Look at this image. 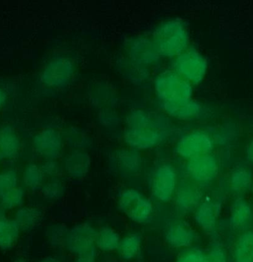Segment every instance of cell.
Returning a JSON list of instances; mask_svg holds the SVG:
<instances>
[{
    "label": "cell",
    "mask_w": 253,
    "mask_h": 262,
    "mask_svg": "<svg viewBox=\"0 0 253 262\" xmlns=\"http://www.w3.org/2000/svg\"><path fill=\"white\" fill-rule=\"evenodd\" d=\"M153 42L160 56L176 58L188 48L189 35L182 21L171 19L156 29Z\"/></svg>",
    "instance_id": "cell-1"
},
{
    "label": "cell",
    "mask_w": 253,
    "mask_h": 262,
    "mask_svg": "<svg viewBox=\"0 0 253 262\" xmlns=\"http://www.w3.org/2000/svg\"><path fill=\"white\" fill-rule=\"evenodd\" d=\"M117 206L120 212L137 225H148L153 221L155 213L153 202L137 188L122 189L118 195Z\"/></svg>",
    "instance_id": "cell-2"
},
{
    "label": "cell",
    "mask_w": 253,
    "mask_h": 262,
    "mask_svg": "<svg viewBox=\"0 0 253 262\" xmlns=\"http://www.w3.org/2000/svg\"><path fill=\"white\" fill-rule=\"evenodd\" d=\"M155 90L160 102H172L192 99V84L171 70L159 73L154 81Z\"/></svg>",
    "instance_id": "cell-3"
},
{
    "label": "cell",
    "mask_w": 253,
    "mask_h": 262,
    "mask_svg": "<svg viewBox=\"0 0 253 262\" xmlns=\"http://www.w3.org/2000/svg\"><path fill=\"white\" fill-rule=\"evenodd\" d=\"M206 59L202 53L194 48H188L174 58L173 71L191 84L202 82L206 74Z\"/></svg>",
    "instance_id": "cell-4"
},
{
    "label": "cell",
    "mask_w": 253,
    "mask_h": 262,
    "mask_svg": "<svg viewBox=\"0 0 253 262\" xmlns=\"http://www.w3.org/2000/svg\"><path fill=\"white\" fill-rule=\"evenodd\" d=\"M178 184L177 171L175 167L170 163H162L152 173L150 190L158 202L168 203L174 197Z\"/></svg>",
    "instance_id": "cell-5"
},
{
    "label": "cell",
    "mask_w": 253,
    "mask_h": 262,
    "mask_svg": "<svg viewBox=\"0 0 253 262\" xmlns=\"http://www.w3.org/2000/svg\"><path fill=\"white\" fill-rule=\"evenodd\" d=\"M74 73L73 61L65 56H57L44 66L40 73V81L47 88L60 90L69 85Z\"/></svg>",
    "instance_id": "cell-6"
},
{
    "label": "cell",
    "mask_w": 253,
    "mask_h": 262,
    "mask_svg": "<svg viewBox=\"0 0 253 262\" xmlns=\"http://www.w3.org/2000/svg\"><path fill=\"white\" fill-rule=\"evenodd\" d=\"M214 147L213 138L208 133L196 130L182 136L175 145L174 151L182 159L189 160L211 154Z\"/></svg>",
    "instance_id": "cell-7"
},
{
    "label": "cell",
    "mask_w": 253,
    "mask_h": 262,
    "mask_svg": "<svg viewBox=\"0 0 253 262\" xmlns=\"http://www.w3.org/2000/svg\"><path fill=\"white\" fill-rule=\"evenodd\" d=\"M96 228L89 222H79L67 230L64 248L75 257L96 247Z\"/></svg>",
    "instance_id": "cell-8"
},
{
    "label": "cell",
    "mask_w": 253,
    "mask_h": 262,
    "mask_svg": "<svg viewBox=\"0 0 253 262\" xmlns=\"http://www.w3.org/2000/svg\"><path fill=\"white\" fill-rule=\"evenodd\" d=\"M185 171L192 182L200 187L206 186L217 179L219 162L213 155H205L187 161Z\"/></svg>",
    "instance_id": "cell-9"
},
{
    "label": "cell",
    "mask_w": 253,
    "mask_h": 262,
    "mask_svg": "<svg viewBox=\"0 0 253 262\" xmlns=\"http://www.w3.org/2000/svg\"><path fill=\"white\" fill-rule=\"evenodd\" d=\"M125 50L127 59L145 69L157 64L161 57L153 40L142 36H133L127 39Z\"/></svg>",
    "instance_id": "cell-10"
},
{
    "label": "cell",
    "mask_w": 253,
    "mask_h": 262,
    "mask_svg": "<svg viewBox=\"0 0 253 262\" xmlns=\"http://www.w3.org/2000/svg\"><path fill=\"white\" fill-rule=\"evenodd\" d=\"M165 243L174 249H186L194 246L198 239L196 230L182 219L170 221L163 231Z\"/></svg>",
    "instance_id": "cell-11"
},
{
    "label": "cell",
    "mask_w": 253,
    "mask_h": 262,
    "mask_svg": "<svg viewBox=\"0 0 253 262\" xmlns=\"http://www.w3.org/2000/svg\"><path fill=\"white\" fill-rule=\"evenodd\" d=\"M202 187L190 181H182L178 184L173 197L175 208L178 213L187 214L194 212L199 204L203 201Z\"/></svg>",
    "instance_id": "cell-12"
},
{
    "label": "cell",
    "mask_w": 253,
    "mask_h": 262,
    "mask_svg": "<svg viewBox=\"0 0 253 262\" xmlns=\"http://www.w3.org/2000/svg\"><path fill=\"white\" fill-rule=\"evenodd\" d=\"M170 133L150 128H127L124 132L123 139L132 149L136 151L149 150L166 140Z\"/></svg>",
    "instance_id": "cell-13"
},
{
    "label": "cell",
    "mask_w": 253,
    "mask_h": 262,
    "mask_svg": "<svg viewBox=\"0 0 253 262\" xmlns=\"http://www.w3.org/2000/svg\"><path fill=\"white\" fill-rule=\"evenodd\" d=\"M222 208L219 201L213 199H203L195 210L194 220L196 225L212 238L217 235L218 219Z\"/></svg>",
    "instance_id": "cell-14"
},
{
    "label": "cell",
    "mask_w": 253,
    "mask_h": 262,
    "mask_svg": "<svg viewBox=\"0 0 253 262\" xmlns=\"http://www.w3.org/2000/svg\"><path fill=\"white\" fill-rule=\"evenodd\" d=\"M127 128H150L170 133L171 121L162 113H149L141 110H134L126 116Z\"/></svg>",
    "instance_id": "cell-15"
},
{
    "label": "cell",
    "mask_w": 253,
    "mask_h": 262,
    "mask_svg": "<svg viewBox=\"0 0 253 262\" xmlns=\"http://www.w3.org/2000/svg\"><path fill=\"white\" fill-rule=\"evenodd\" d=\"M33 145L47 160H56L62 152V136L54 128H45L35 136Z\"/></svg>",
    "instance_id": "cell-16"
},
{
    "label": "cell",
    "mask_w": 253,
    "mask_h": 262,
    "mask_svg": "<svg viewBox=\"0 0 253 262\" xmlns=\"http://www.w3.org/2000/svg\"><path fill=\"white\" fill-rule=\"evenodd\" d=\"M228 225L236 231H246L253 221V209L242 196H237L230 206Z\"/></svg>",
    "instance_id": "cell-17"
},
{
    "label": "cell",
    "mask_w": 253,
    "mask_h": 262,
    "mask_svg": "<svg viewBox=\"0 0 253 262\" xmlns=\"http://www.w3.org/2000/svg\"><path fill=\"white\" fill-rule=\"evenodd\" d=\"M91 158L87 151L73 150L64 160L62 168L67 176L74 180H82L88 174Z\"/></svg>",
    "instance_id": "cell-18"
},
{
    "label": "cell",
    "mask_w": 253,
    "mask_h": 262,
    "mask_svg": "<svg viewBox=\"0 0 253 262\" xmlns=\"http://www.w3.org/2000/svg\"><path fill=\"white\" fill-rule=\"evenodd\" d=\"M160 106L167 116L180 120L196 119L202 111L201 104L192 99L179 102H160Z\"/></svg>",
    "instance_id": "cell-19"
},
{
    "label": "cell",
    "mask_w": 253,
    "mask_h": 262,
    "mask_svg": "<svg viewBox=\"0 0 253 262\" xmlns=\"http://www.w3.org/2000/svg\"><path fill=\"white\" fill-rule=\"evenodd\" d=\"M116 160L118 169L123 176H136L142 169V157L136 150H121L116 155Z\"/></svg>",
    "instance_id": "cell-20"
},
{
    "label": "cell",
    "mask_w": 253,
    "mask_h": 262,
    "mask_svg": "<svg viewBox=\"0 0 253 262\" xmlns=\"http://www.w3.org/2000/svg\"><path fill=\"white\" fill-rule=\"evenodd\" d=\"M228 187L231 192L242 196L251 188L253 183V176L248 167H236L233 169L228 178Z\"/></svg>",
    "instance_id": "cell-21"
},
{
    "label": "cell",
    "mask_w": 253,
    "mask_h": 262,
    "mask_svg": "<svg viewBox=\"0 0 253 262\" xmlns=\"http://www.w3.org/2000/svg\"><path fill=\"white\" fill-rule=\"evenodd\" d=\"M44 211L33 206H22L15 213L14 219L23 231H33L42 222Z\"/></svg>",
    "instance_id": "cell-22"
},
{
    "label": "cell",
    "mask_w": 253,
    "mask_h": 262,
    "mask_svg": "<svg viewBox=\"0 0 253 262\" xmlns=\"http://www.w3.org/2000/svg\"><path fill=\"white\" fill-rule=\"evenodd\" d=\"M142 234L138 232L130 233L121 238L116 251L120 260L130 262L138 257L142 250Z\"/></svg>",
    "instance_id": "cell-23"
},
{
    "label": "cell",
    "mask_w": 253,
    "mask_h": 262,
    "mask_svg": "<svg viewBox=\"0 0 253 262\" xmlns=\"http://www.w3.org/2000/svg\"><path fill=\"white\" fill-rule=\"evenodd\" d=\"M19 150L20 142L15 130L10 126L0 128V159H14Z\"/></svg>",
    "instance_id": "cell-24"
},
{
    "label": "cell",
    "mask_w": 253,
    "mask_h": 262,
    "mask_svg": "<svg viewBox=\"0 0 253 262\" xmlns=\"http://www.w3.org/2000/svg\"><path fill=\"white\" fill-rule=\"evenodd\" d=\"M233 262H253V230L240 233L233 250Z\"/></svg>",
    "instance_id": "cell-25"
},
{
    "label": "cell",
    "mask_w": 253,
    "mask_h": 262,
    "mask_svg": "<svg viewBox=\"0 0 253 262\" xmlns=\"http://www.w3.org/2000/svg\"><path fill=\"white\" fill-rule=\"evenodd\" d=\"M90 98L93 104L102 110H112L117 101L114 90L102 83L96 84L90 90Z\"/></svg>",
    "instance_id": "cell-26"
},
{
    "label": "cell",
    "mask_w": 253,
    "mask_h": 262,
    "mask_svg": "<svg viewBox=\"0 0 253 262\" xmlns=\"http://www.w3.org/2000/svg\"><path fill=\"white\" fill-rule=\"evenodd\" d=\"M121 238L120 234L115 228L110 226L102 227L96 233V248L103 252L116 251Z\"/></svg>",
    "instance_id": "cell-27"
},
{
    "label": "cell",
    "mask_w": 253,
    "mask_h": 262,
    "mask_svg": "<svg viewBox=\"0 0 253 262\" xmlns=\"http://www.w3.org/2000/svg\"><path fill=\"white\" fill-rule=\"evenodd\" d=\"M20 231V228L13 219L7 217L0 220V249H12L19 239Z\"/></svg>",
    "instance_id": "cell-28"
},
{
    "label": "cell",
    "mask_w": 253,
    "mask_h": 262,
    "mask_svg": "<svg viewBox=\"0 0 253 262\" xmlns=\"http://www.w3.org/2000/svg\"><path fill=\"white\" fill-rule=\"evenodd\" d=\"M23 180L28 189L33 191H40L45 183V176L41 167L36 164H29L24 169Z\"/></svg>",
    "instance_id": "cell-29"
},
{
    "label": "cell",
    "mask_w": 253,
    "mask_h": 262,
    "mask_svg": "<svg viewBox=\"0 0 253 262\" xmlns=\"http://www.w3.org/2000/svg\"><path fill=\"white\" fill-rule=\"evenodd\" d=\"M40 191L44 199L55 202L64 198L67 191V186L65 182L59 177L52 178L44 183Z\"/></svg>",
    "instance_id": "cell-30"
},
{
    "label": "cell",
    "mask_w": 253,
    "mask_h": 262,
    "mask_svg": "<svg viewBox=\"0 0 253 262\" xmlns=\"http://www.w3.org/2000/svg\"><path fill=\"white\" fill-rule=\"evenodd\" d=\"M27 197L25 188L21 186L11 190L0 198V206L5 210L19 208L24 205Z\"/></svg>",
    "instance_id": "cell-31"
},
{
    "label": "cell",
    "mask_w": 253,
    "mask_h": 262,
    "mask_svg": "<svg viewBox=\"0 0 253 262\" xmlns=\"http://www.w3.org/2000/svg\"><path fill=\"white\" fill-rule=\"evenodd\" d=\"M119 69L121 73H122V75H125L127 79H130V80L137 81V82H140L148 77L149 72L147 69L136 65L129 59H121Z\"/></svg>",
    "instance_id": "cell-32"
},
{
    "label": "cell",
    "mask_w": 253,
    "mask_h": 262,
    "mask_svg": "<svg viewBox=\"0 0 253 262\" xmlns=\"http://www.w3.org/2000/svg\"><path fill=\"white\" fill-rule=\"evenodd\" d=\"M68 142L73 150H83L87 151V148L91 147L92 140L88 135L79 128H71L69 132Z\"/></svg>",
    "instance_id": "cell-33"
},
{
    "label": "cell",
    "mask_w": 253,
    "mask_h": 262,
    "mask_svg": "<svg viewBox=\"0 0 253 262\" xmlns=\"http://www.w3.org/2000/svg\"><path fill=\"white\" fill-rule=\"evenodd\" d=\"M175 262H208L206 251L197 246L182 250Z\"/></svg>",
    "instance_id": "cell-34"
},
{
    "label": "cell",
    "mask_w": 253,
    "mask_h": 262,
    "mask_svg": "<svg viewBox=\"0 0 253 262\" xmlns=\"http://www.w3.org/2000/svg\"><path fill=\"white\" fill-rule=\"evenodd\" d=\"M18 186L19 177L14 169L6 170L0 173V198Z\"/></svg>",
    "instance_id": "cell-35"
},
{
    "label": "cell",
    "mask_w": 253,
    "mask_h": 262,
    "mask_svg": "<svg viewBox=\"0 0 253 262\" xmlns=\"http://www.w3.org/2000/svg\"><path fill=\"white\" fill-rule=\"evenodd\" d=\"M206 253L208 262H228L226 251L217 237L212 238Z\"/></svg>",
    "instance_id": "cell-36"
},
{
    "label": "cell",
    "mask_w": 253,
    "mask_h": 262,
    "mask_svg": "<svg viewBox=\"0 0 253 262\" xmlns=\"http://www.w3.org/2000/svg\"><path fill=\"white\" fill-rule=\"evenodd\" d=\"M67 230L68 228L62 224H53L50 225L47 229V237L49 243L53 247L64 246Z\"/></svg>",
    "instance_id": "cell-37"
},
{
    "label": "cell",
    "mask_w": 253,
    "mask_h": 262,
    "mask_svg": "<svg viewBox=\"0 0 253 262\" xmlns=\"http://www.w3.org/2000/svg\"><path fill=\"white\" fill-rule=\"evenodd\" d=\"M99 122L102 126L113 128L119 125L120 119L113 110H102L99 114Z\"/></svg>",
    "instance_id": "cell-38"
},
{
    "label": "cell",
    "mask_w": 253,
    "mask_h": 262,
    "mask_svg": "<svg viewBox=\"0 0 253 262\" xmlns=\"http://www.w3.org/2000/svg\"><path fill=\"white\" fill-rule=\"evenodd\" d=\"M41 169L45 177L52 179V178L59 177V174L62 171V167L58 162H56V160H47L43 164Z\"/></svg>",
    "instance_id": "cell-39"
},
{
    "label": "cell",
    "mask_w": 253,
    "mask_h": 262,
    "mask_svg": "<svg viewBox=\"0 0 253 262\" xmlns=\"http://www.w3.org/2000/svg\"><path fill=\"white\" fill-rule=\"evenodd\" d=\"M98 249L96 247L90 251L76 256L74 262H96L97 260Z\"/></svg>",
    "instance_id": "cell-40"
},
{
    "label": "cell",
    "mask_w": 253,
    "mask_h": 262,
    "mask_svg": "<svg viewBox=\"0 0 253 262\" xmlns=\"http://www.w3.org/2000/svg\"><path fill=\"white\" fill-rule=\"evenodd\" d=\"M8 99V93L4 86L0 85V110L4 106Z\"/></svg>",
    "instance_id": "cell-41"
},
{
    "label": "cell",
    "mask_w": 253,
    "mask_h": 262,
    "mask_svg": "<svg viewBox=\"0 0 253 262\" xmlns=\"http://www.w3.org/2000/svg\"><path fill=\"white\" fill-rule=\"evenodd\" d=\"M246 159L248 162L253 164V140L250 142L246 148Z\"/></svg>",
    "instance_id": "cell-42"
},
{
    "label": "cell",
    "mask_w": 253,
    "mask_h": 262,
    "mask_svg": "<svg viewBox=\"0 0 253 262\" xmlns=\"http://www.w3.org/2000/svg\"><path fill=\"white\" fill-rule=\"evenodd\" d=\"M39 262H60L56 257L53 256H47V257H44L41 259Z\"/></svg>",
    "instance_id": "cell-43"
},
{
    "label": "cell",
    "mask_w": 253,
    "mask_h": 262,
    "mask_svg": "<svg viewBox=\"0 0 253 262\" xmlns=\"http://www.w3.org/2000/svg\"><path fill=\"white\" fill-rule=\"evenodd\" d=\"M6 211L3 207L0 206V220L2 219H7V214H6Z\"/></svg>",
    "instance_id": "cell-44"
},
{
    "label": "cell",
    "mask_w": 253,
    "mask_h": 262,
    "mask_svg": "<svg viewBox=\"0 0 253 262\" xmlns=\"http://www.w3.org/2000/svg\"><path fill=\"white\" fill-rule=\"evenodd\" d=\"M12 262H28L27 261V259L24 258V257H19L15 258L14 260Z\"/></svg>",
    "instance_id": "cell-45"
},
{
    "label": "cell",
    "mask_w": 253,
    "mask_h": 262,
    "mask_svg": "<svg viewBox=\"0 0 253 262\" xmlns=\"http://www.w3.org/2000/svg\"><path fill=\"white\" fill-rule=\"evenodd\" d=\"M251 190H252V192H253V183H252V186H251Z\"/></svg>",
    "instance_id": "cell-46"
},
{
    "label": "cell",
    "mask_w": 253,
    "mask_h": 262,
    "mask_svg": "<svg viewBox=\"0 0 253 262\" xmlns=\"http://www.w3.org/2000/svg\"><path fill=\"white\" fill-rule=\"evenodd\" d=\"M112 262H116V261H115V260H112Z\"/></svg>",
    "instance_id": "cell-47"
}]
</instances>
